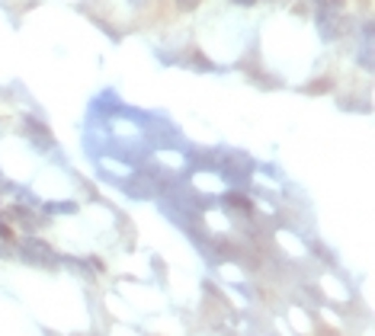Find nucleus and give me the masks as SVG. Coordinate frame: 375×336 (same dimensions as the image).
Returning <instances> with one entry per match:
<instances>
[]
</instances>
